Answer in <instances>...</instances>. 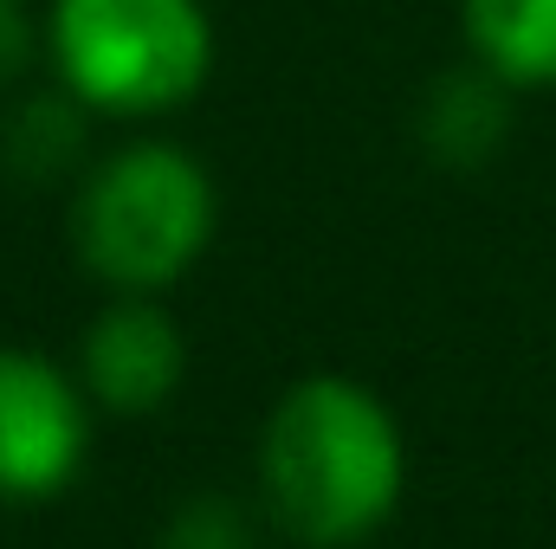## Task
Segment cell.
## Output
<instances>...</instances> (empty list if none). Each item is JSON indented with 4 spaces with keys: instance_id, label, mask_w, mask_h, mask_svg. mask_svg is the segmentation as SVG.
I'll list each match as a JSON object with an SVG mask.
<instances>
[{
    "instance_id": "6da1fadb",
    "label": "cell",
    "mask_w": 556,
    "mask_h": 549,
    "mask_svg": "<svg viewBox=\"0 0 556 549\" xmlns=\"http://www.w3.org/2000/svg\"><path fill=\"white\" fill-rule=\"evenodd\" d=\"M266 511L311 549L376 537L408 491V439L395 408L356 375H304L260 433Z\"/></svg>"
},
{
    "instance_id": "7a4b0ae2",
    "label": "cell",
    "mask_w": 556,
    "mask_h": 549,
    "mask_svg": "<svg viewBox=\"0 0 556 549\" xmlns=\"http://www.w3.org/2000/svg\"><path fill=\"white\" fill-rule=\"evenodd\" d=\"M214 220V175L181 142L137 137L85 175L72 201V246L111 291H162L194 272Z\"/></svg>"
},
{
    "instance_id": "3957f363",
    "label": "cell",
    "mask_w": 556,
    "mask_h": 549,
    "mask_svg": "<svg viewBox=\"0 0 556 549\" xmlns=\"http://www.w3.org/2000/svg\"><path fill=\"white\" fill-rule=\"evenodd\" d=\"M46 52L91 117H168L214 72L201 0H52Z\"/></svg>"
},
{
    "instance_id": "277c9868",
    "label": "cell",
    "mask_w": 556,
    "mask_h": 549,
    "mask_svg": "<svg viewBox=\"0 0 556 549\" xmlns=\"http://www.w3.org/2000/svg\"><path fill=\"white\" fill-rule=\"evenodd\" d=\"M91 459V395L39 349H0V498H59Z\"/></svg>"
},
{
    "instance_id": "5b68a950",
    "label": "cell",
    "mask_w": 556,
    "mask_h": 549,
    "mask_svg": "<svg viewBox=\"0 0 556 549\" xmlns=\"http://www.w3.org/2000/svg\"><path fill=\"white\" fill-rule=\"evenodd\" d=\"M188 375V343L155 291H117L78 343V382L111 413H155Z\"/></svg>"
},
{
    "instance_id": "8992f818",
    "label": "cell",
    "mask_w": 556,
    "mask_h": 549,
    "mask_svg": "<svg viewBox=\"0 0 556 549\" xmlns=\"http://www.w3.org/2000/svg\"><path fill=\"white\" fill-rule=\"evenodd\" d=\"M511 85H498L485 65H459V72H440L420 98V149L440 162V168H479L505 149L511 130Z\"/></svg>"
},
{
    "instance_id": "52a82bcc",
    "label": "cell",
    "mask_w": 556,
    "mask_h": 549,
    "mask_svg": "<svg viewBox=\"0 0 556 549\" xmlns=\"http://www.w3.org/2000/svg\"><path fill=\"white\" fill-rule=\"evenodd\" d=\"M472 65L511 91H556V0H459Z\"/></svg>"
},
{
    "instance_id": "ba28073f",
    "label": "cell",
    "mask_w": 556,
    "mask_h": 549,
    "mask_svg": "<svg viewBox=\"0 0 556 549\" xmlns=\"http://www.w3.org/2000/svg\"><path fill=\"white\" fill-rule=\"evenodd\" d=\"M85 124H91V111H85L65 85H59L52 98H26V104L13 111V124H7V162H13L26 181H52V175H65V168L78 162Z\"/></svg>"
},
{
    "instance_id": "9c48e42d",
    "label": "cell",
    "mask_w": 556,
    "mask_h": 549,
    "mask_svg": "<svg viewBox=\"0 0 556 549\" xmlns=\"http://www.w3.org/2000/svg\"><path fill=\"white\" fill-rule=\"evenodd\" d=\"M162 549H253V511L227 491H194L168 511Z\"/></svg>"
},
{
    "instance_id": "30bf717a",
    "label": "cell",
    "mask_w": 556,
    "mask_h": 549,
    "mask_svg": "<svg viewBox=\"0 0 556 549\" xmlns=\"http://www.w3.org/2000/svg\"><path fill=\"white\" fill-rule=\"evenodd\" d=\"M39 20H33V7L26 0H0V85H13L26 65H33V52H39Z\"/></svg>"
}]
</instances>
